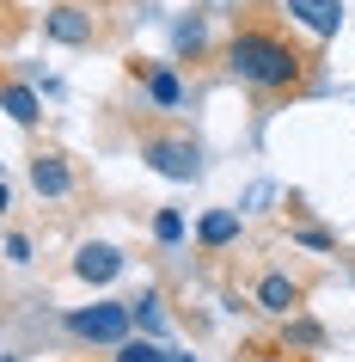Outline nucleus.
I'll use <instances>...</instances> for the list:
<instances>
[{
  "label": "nucleus",
  "instance_id": "1",
  "mask_svg": "<svg viewBox=\"0 0 355 362\" xmlns=\"http://www.w3.org/2000/svg\"><path fill=\"white\" fill-rule=\"evenodd\" d=\"M313 62H318L313 49H300L288 31H276V25H263V19H245L233 31V43H227L233 80L251 86L258 98H300L313 86Z\"/></svg>",
  "mask_w": 355,
  "mask_h": 362
},
{
  "label": "nucleus",
  "instance_id": "2",
  "mask_svg": "<svg viewBox=\"0 0 355 362\" xmlns=\"http://www.w3.org/2000/svg\"><path fill=\"white\" fill-rule=\"evenodd\" d=\"M141 160H148L160 178H172V185L203 178V148H196L184 129H148L141 135Z\"/></svg>",
  "mask_w": 355,
  "mask_h": 362
},
{
  "label": "nucleus",
  "instance_id": "3",
  "mask_svg": "<svg viewBox=\"0 0 355 362\" xmlns=\"http://www.w3.org/2000/svg\"><path fill=\"white\" fill-rule=\"evenodd\" d=\"M129 325H135L129 301H92V307H74L68 313V332L80 344H129Z\"/></svg>",
  "mask_w": 355,
  "mask_h": 362
},
{
  "label": "nucleus",
  "instance_id": "4",
  "mask_svg": "<svg viewBox=\"0 0 355 362\" xmlns=\"http://www.w3.org/2000/svg\"><path fill=\"white\" fill-rule=\"evenodd\" d=\"M25 172H31V191L49 197V203H68V197L80 191V178H74V166H68V153H56V148H37Z\"/></svg>",
  "mask_w": 355,
  "mask_h": 362
},
{
  "label": "nucleus",
  "instance_id": "5",
  "mask_svg": "<svg viewBox=\"0 0 355 362\" xmlns=\"http://www.w3.org/2000/svg\"><path fill=\"white\" fill-rule=\"evenodd\" d=\"M43 37H49V43H68V49H86V43L98 37V19L86 13V6H68V0H61V6L43 13Z\"/></svg>",
  "mask_w": 355,
  "mask_h": 362
},
{
  "label": "nucleus",
  "instance_id": "6",
  "mask_svg": "<svg viewBox=\"0 0 355 362\" xmlns=\"http://www.w3.org/2000/svg\"><path fill=\"white\" fill-rule=\"evenodd\" d=\"M258 307H263V313H276V320H294L300 307H306V283L288 276V270H263V276H258Z\"/></svg>",
  "mask_w": 355,
  "mask_h": 362
},
{
  "label": "nucleus",
  "instance_id": "7",
  "mask_svg": "<svg viewBox=\"0 0 355 362\" xmlns=\"http://www.w3.org/2000/svg\"><path fill=\"white\" fill-rule=\"evenodd\" d=\"M135 80L148 86L153 111H178V105H184V80L172 74V68H160V62H135Z\"/></svg>",
  "mask_w": 355,
  "mask_h": 362
},
{
  "label": "nucleus",
  "instance_id": "8",
  "mask_svg": "<svg viewBox=\"0 0 355 362\" xmlns=\"http://www.w3.org/2000/svg\"><path fill=\"white\" fill-rule=\"evenodd\" d=\"M282 13L300 19L313 37H337V25H343V6L337 0H282Z\"/></svg>",
  "mask_w": 355,
  "mask_h": 362
},
{
  "label": "nucleus",
  "instance_id": "9",
  "mask_svg": "<svg viewBox=\"0 0 355 362\" xmlns=\"http://www.w3.org/2000/svg\"><path fill=\"white\" fill-rule=\"evenodd\" d=\"M239 233H245L239 209H208L203 221H196V246L203 252H227V246H239Z\"/></svg>",
  "mask_w": 355,
  "mask_h": 362
},
{
  "label": "nucleus",
  "instance_id": "10",
  "mask_svg": "<svg viewBox=\"0 0 355 362\" xmlns=\"http://www.w3.org/2000/svg\"><path fill=\"white\" fill-rule=\"evenodd\" d=\"M116 270H123V252L104 246V240H92V246L74 252V276H80V283H111Z\"/></svg>",
  "mask_w": 355,
  "mask_h": 362
},
{
  "label": "nucleus",
  "instance_id": "11",
  "mask_svg": "<svg viewBox=\"0 0 355 362\" xmlns=\"http://www.w3.org/2000/svg\"><path fill=\"white\" fill-rule=\"evenodd\" d=\"M6 117H13V123H19V129H31V123H37V93H31V86H25V80H6Z\"/></svg>",
  "mask_w": 355,
  "mask_h": 362
},
{
  "label": "nucleus",
  "instance_id": "12",
  "mask_svg": "<svg viewBox=\"0 0 355 362\" xmlns=\"http://www.w3.org/2000/svg\"><path fill=\"white\" fill-rule=\"evenodd\" d=\"M282 344H288V350H318V344H325V332H318L306 313H294V320L282 325Z\"/></svg>",
  "mask_w": 355,
  "mask_h": 362
},
{
  "label": "nucleus",
  "instance_id": "13",
  "mask_svg": "<svg viewBox=\"0 0 355 362\" xmlns=\"http://www.w3.org/2000/svg\"><path fill=\"white\" fill-rule=\"evenodd\" d=\"M116 362H178V356H166L153 338H129V344H116Z\"/></svg>",
  "mask_w": 355,
  "mask_h": 362
},
{
  "label": "nucleus",
  "instance_id": "14",
  "mask_svg": "<svg viewBox=\"0 0 355 362\" xmlns=\"http://www.w3.org/2000/svg\"><path fill=\"white\" fill-rule=\"evenodd\" d=\"M153 240H160V246H178V240H184V215L160 209V215H153Z\"/></svg>",
  "mask_w": 355,
  "mask_h": 362
},
{
  "label": "nucleus",
  "instance_id": "15",
  "mask_svg": "<svg viewBox=\"0 0 355 362\" xmlns=\"http://www.w3.org/2000/svg\"><path fill=\"white\" fill-rule=\"evenodd\" d=\"M129 307H135V320H141V332H160V325H166V313H160V295H153V288L141 295V301H129Z\"/></svg>",
  "mask_w": 355,
  "mask_h": 362
},
{
  "label": "nucleus",
  "instance_id": "16",
  "mask_svg": "<svg viewBox=\"0 0 355 362\" xmlns=\"http://www.w3.org/2000/svg\"><path fill=\"white\" fill-rule=\"evenodd\" d=\"M6 264H31V240H25V228H6Z\"/></svg>",
  "mask_w": 355,
  "mask_h": 362
},
{
  "label": "nucleus",
  "instance_id": "17",
  "mask_svg": "<svg viewBox=\"0 0 355 362\" xmlns=\"http://www.w3.org/2000/svg\"><path fill=\"white\" fill-rule=\"evenodd\" d=\"M178 49H190V56L203 49V19H184V25H178Z\"/></svg>",
  "mask_w": 355,
  "mask_h": 362
},
{
  "label": "nucleus",
  "instance_id": "18",
  "mask_svg": "<svg viewBox=\"0 0 355 362\" xmlns=\"http://www.w3.org/2000/svg\"><path fill=\"white\" fill-rule=\"evenodd\" d=\"M294 240H300V246H313V252H331L337 246L331 233H318V228H294Z\"/></svg>",
  "mask_w": 355,
  "mask_h": 362
},
{
  "label": "nucleus",
  "instance_id": "19",
  "mask_svg": "<svg viewBox=\"0 0 355 362\" xmlns=\"http://www.w3.org/2000/svg\"><path fill=\"white\" fill-rule=\"evenodd\" d=\"M251 362H306V356H294L288 344H276V350H251Z\"/></svg>",
  "mask_w": 355,
  "mask_h": 362
}]
</instances>
